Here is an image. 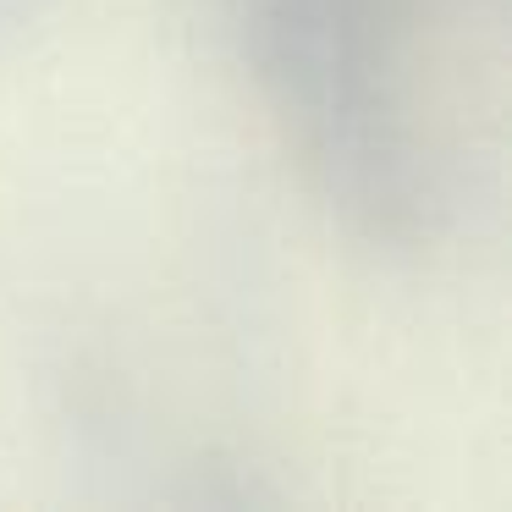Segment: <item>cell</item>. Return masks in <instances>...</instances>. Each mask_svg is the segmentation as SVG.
<instances>
[{
	"label": "cell",
	"instance_id": "6da1fadb",
	"mask_svg": "<svg viewBox=\"0 0 512 512\" xmlns=\"http://www.w3.org/2000/svg\"><path fill=\"white\" fill-rule=\"evenodd\" d=\"M474 0H237V34L331 199L419 243L452 210L446 111Z\"/></svg>",
	"mask_w": 512,
	"mask_h": 512
}]
</instances>
